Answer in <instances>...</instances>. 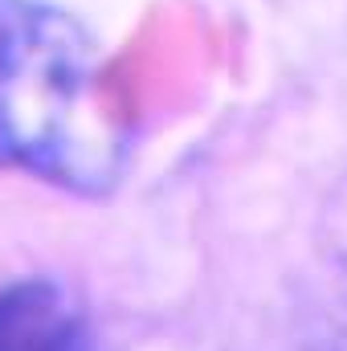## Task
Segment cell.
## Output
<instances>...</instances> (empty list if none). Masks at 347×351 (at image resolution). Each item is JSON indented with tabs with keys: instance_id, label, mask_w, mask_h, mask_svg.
Masks as SVG:
<instances>
[{
	"instance_id": "6da1fadb",
	"label": "cell",
	"mask_w": 347,
	"mask_h": 351,
	"mask_svg": "<svg viewBox=\"0 0 347 351\" xmlns=\"http://www.w3.org/2000/svg\"><path fill=\"white\" fill-rule=\"evenodd\" d=\"M127 156V94L94 37L41 0H0V168L94 196Z\"/></svg>"
},
{
	"instance_id": "7a4b0ae2",
	"label": "cell",
	"mask_w": 347,
	"mask_h": 351,
	"mask_svg": "<svg viewBox=\"0 0 347 351\" xmlns=\"http://www.w3.org/2000/svg\"><path fill=\"white\" fill-rule=\"evenodd\" d=\"M0 351H90V335L58 286L16 282L0 290Z\"/></svg>"
},
{
	"instance_id": "3957f363",
	"label": "cell",
	"mask_w": 347,
	"mask_h": 351,
	"mask_svg": "<svg viewBox=\"0 0 347 351\" xmlns=\"http://www.w3.org/2000/svg\"><path fill=\"white\" fill-rule=\"evenodd\" d=\"M319 237H323V250L327 258L347 274V176L331 188L327 204H323V217H319Z\"/></svg>"
}]
</instances>
